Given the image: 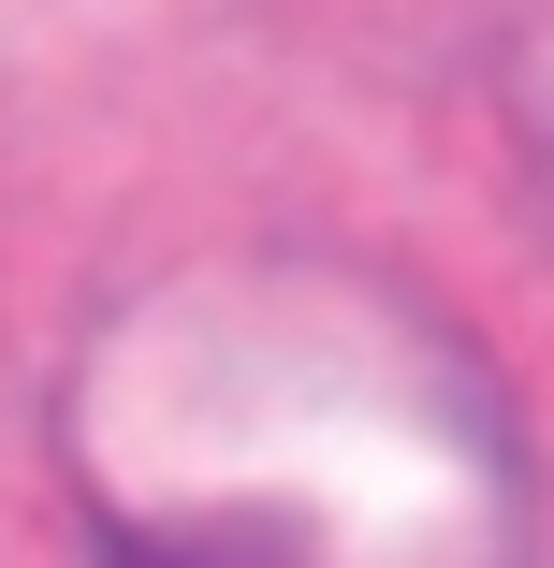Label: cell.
Listing matches in <instances>:
<instances>
[{
  "mask_svg": "<svg viewBox=\"0 0 554 568\" xmlns=\"http://www.w3.org/2000/svg\"><path fill=\"white\" fill-rule=\"evenodd\" d=\"M525 190H540V234H554V59H540V102H525Z\"/></svg>",
  "mask_w": 554,
  "mask_h": 568,
  "instance_id": "cell-2",
  "label": "cell"
},
{
  "mask_svg": "<svg viewBox=\"0 0 554 568\" xmlns=\"http://www.w3.org/2000/svg\"><path fill=\"white\" fill-rule=\"evenodd\" d=\"M59 496L102 568H525L540 452L496 351L336 234H219L88 306Z\"/></svg>",
  "mask_w": 554,
  "mask_h": 568,
  "instance_id": "cell-1",
  "label": "cell"
}]
</instances>
